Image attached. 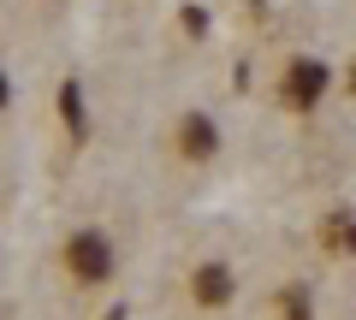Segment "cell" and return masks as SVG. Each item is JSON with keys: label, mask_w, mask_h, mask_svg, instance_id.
Masks as SVG:
<instances>
[{"label": "cell", "mask_w": 356, "mask_h": 320, "mask_svg": "<svg viewBox=\"0 0 356 320\" xmlns=\"http://www.w3.org/2000/svg\"><path fill=\"white\" fill-rule=\"evenodd\" d=\"M196 296H202L208 308L232 303V273H226V267H202V273H196Z\"/></svg>", "instance_id": "3"}, {"label": "cell", "mask_w": 356, "mask_h": 320, "mask_svg": "<svg viewBox=\"0 0 356 320\" xmlns=\"http://www.w3.org/2000/svg\"><path fill=\"white\" fill-rule=\"evenodd\" d=\"M184 149L202 160V154H214V149H220V130L208 125V119H184Z\"/></svg>", "instance_id": "4"}, {"label": "cell", "mask_w": 356, "mask_h": 320, "mask_svg": "<svg viewBox=\"0 0 356 320\" xmlns=\"http://www.w3.org/2000/svg\"><path fill=\"white\" fill-rule=\"evenodd\" d=\"M350 95H356V65H350Z\"/></svg>", "instance_id": "6"}, {"label": "cell", "mask_w": 356, "mask_h": 320, "mask_svg": "<svg viewBox=\"0 0 356 320\" xmlns=\"http://www.w3.org/2000/svg\"><path fill=\"white\" fill-rule=\"evenodd\" d=\"M321 95H327V65L321 60H291V71H285V101L291 107H315Z\"/></svg>", "instance_id": "2"}, {"label": "cell", "mask_w": 356, "mask_h": 320, "mask_svg": "<svg viewBox=\"0 0 356 320\" xmlns=\"http://www.w3.org/2000/svg\"><path fill=\"white\" fill-rule=\"evenodd\" d=\"M327 244L344 249V255H356V219H350V214H332V219H327Z\"/></svg>", "instance_id": "5"}, {"label": "cell", "mask_w": 356, "mask_h": 320, "mask_svg": "<svg viewBox=\"0 0 356 320\" xmlns=\"http://www.w3.org/2000/svg\"><path fill=\"white\" fill-rule=\"evenodd\" d=\"M65 261H72V273L77 279H107V273H113V244H107L102 231H83V237H72V244H65Z\"/></svg>", "instance_id": "1"}]
</instances>
